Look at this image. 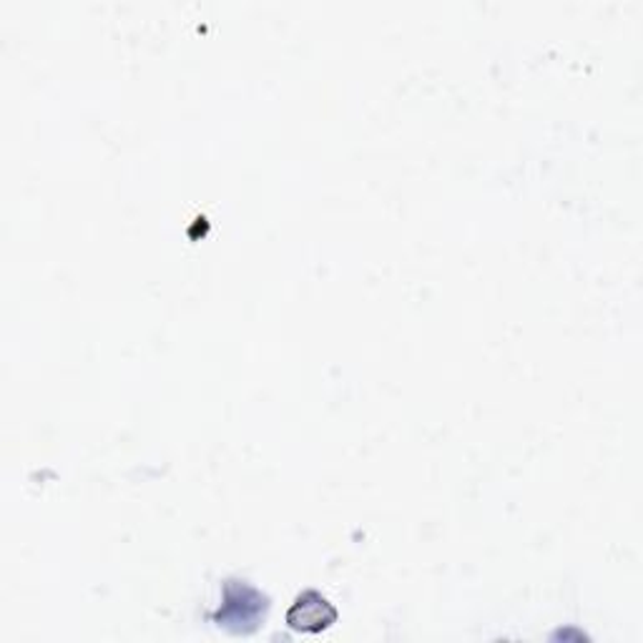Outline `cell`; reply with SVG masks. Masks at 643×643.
<instances>
[{"label":"cell","mask_w":643,"mask_h":643,"mask_svg":"<svg viewBox=\"0 0 643 643\" xmlns=\"http://www.w3.org/2000/svg\"><path fill=\"white\" fill-rule=\"evenodd\" d=\"M334 619H337L334 606L328 601V598H322L314 591L299 596L297 603L287 613L289 629L302 631V633H320L324 629H330Z\"/></svg>","instance_id":"cell-1"}]
</instances>
